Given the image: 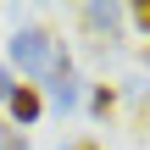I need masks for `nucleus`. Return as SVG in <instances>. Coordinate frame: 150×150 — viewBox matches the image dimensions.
<instances>
[{
    "label": "nucleus",
    "instance_id": "f257e3e1",
    "mask_svg": "<svg viewBox=\"0 0 150 150\" xmlns=\"http://www.w3.org/2000/svg\"><path fill=\"white\" fill-rule=\"evenodd\" d=\"M11 61H17L22 72H50L56 39H50L45 28H22V33H11Z\"/></svg>",
    "mask_w": 150,
    "mask_h": 150
},
{
    "label": "nucleus",
    "instance_id": "f03ea898",
    "mask_svg": "<svg viewBox=\"0 0 150 150\" xmlns=\"http://www.w3.org/2000/svg\"><path fill=\"white\" fill-rule=\"evenodd\" d=\"M6 106H11V117H17V122H22V128H28V122H39V111H45V95H39V89H33V83H17V89H11V100H6Z\"/></svg>",
    "mask_w": 150,
    "mask_h": 150
},
{
    "label": "nucleus",
    "instance_id": "7ed1b4c3",
    "mask_svg": "<svg viewBox=\"0 0 150 150\" xmlns=\"http://www.w3.org/2000/svg\"><path fill=\"white\" fill-rule=\"evenodd\" d=\"M111 106H117V89H106V83H100V89L89 95V111H100V117H106Z\"/></svg>",
    "mask_w": 150,
    "mask_h": 150
},
{
    "label": "nucleus",
    "instance_id": "20e7f679",
    "mask_svg": "<svg viewBox=\"0 0 150 150\" xmlns=\"http://www.w3.org/2000/svg\"><path fill=\"white\" fill-rule=\"evenodd\" d=\"M134 22H139V28L150 33V0H139V6H134Z\"/></svg>",
    "mask_w": 150,
    "mask_h": 150
},
{
    "label": "nucleus",
    "instance_id": "39448f33",
    "mask_svg": "<svg viewBox=\"0 0 150 150\" xmlns=\"http://www.w3.org/2000/svg\"><path fill=\"white\" fill-rule=\"evenodd\" d=\"M11 89H17V83H11V72L0 67V100H11Z\"/></svg>",
    "mask_w": 150,
    "mask_h": 150
},
{
    "label": "nucleus",
    "instance_id": "423d86ee",
    "mask_svg": "<svg viewBox=\"0 0 150 150\" xmlns=\"http://www.w3.org/2000/svg\"><path fill=\"white\" fill-rule=\"evenodd\" d=\"M0 150H28V145H22V134H6V139H0Z\"/></svg>",
    "mask_w": 150,
    "mask_h": 150
},
{
    "label": "nucleus",
    "instance_id": "0eeeda50",
    "mask_svg": "<svg viewBox=\"0 0 150 150\" xmlns=\"http://www.w3.org/2000/svg\"><path fill=\"white\" fill-rule=\"evenodd\" d=\"M72 150H100V145H95V139H78V145H72Z\"/></svg>",
    "mask_w": 150,
    "mask_h": 150
}]
</instances>
